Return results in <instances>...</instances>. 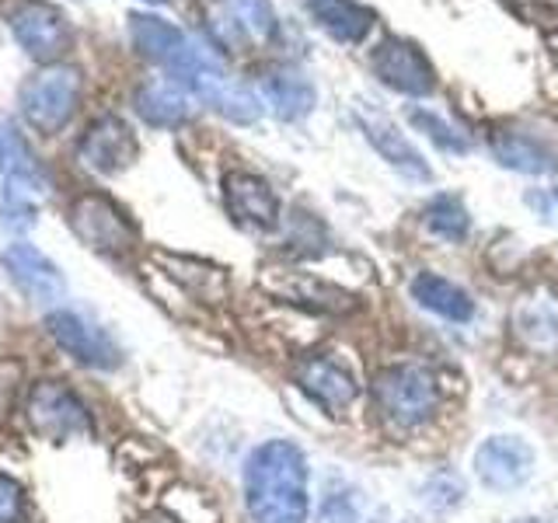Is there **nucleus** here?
I'll use <instances>...</instances> for the list:
<instances>
[{
    "label": "nucleus",
    "instance_id": "obj_1",
    "mask_svg": "<svg viewBox=\"0 0 558 523\" xmlns=\"http://www.w3.org/2000/svg\"><path fill=\"white\" fill-rule=\"evenodd\" d=\"M244 506L255 523H307L311 467L290 440L258 443L244 461Z\"/></svg>",
    "mask_w": 558,
    "mask_h": 523
},
{
    "label": "nucleus",
    "instance_id": "obj_2",
    "mask_svg": "<svg viewBox=\"0 0 558 523\" xmlns=\"http://www.w3.org/2000/svg\"><path fill=\"white\" fill-rule=\"evenodd\" d=\"M130 39L140 57L161 63L168 74L185 87L192 81H199L203 74L223 70L217 52L206 42H199L196 35L182 32L179 25H171L157 14H130Z\"/></svg>",
    "mask_w": 558,
    "mask_h": 523
},
{
    "label": "nucleus",
    "instance_id": "obj_3",
    "mask_svg": "<svg viewBox=\"0 0 558 523\" xmlns=\"http://www.w3.org/2000/svg\"><path fill=\"white\" fill-rule=\"evenodd\" d=\"M81 101V70L63 66V63H49L39 74L28 77L17 92V105H22V115L32 130L39 133H57L63 130L77 112Z\"/></svg>",
    "mask_w": 558,
    "mask_h": 523
},
{
    "label": "nucleus",
    "instance_id": "obj_4",
    "mask_svg": "<svg viewBox=\"0 0 558 523\" xmlns=\"http://www.w3.org/2000/svg\"><path fill=\"white\" fill-rule=\"evenodd\" d=\"M25 423L49 443H66L74 436H92L95 418L63 380H35L25 398Z\"/></svg>",
    "mask_w": 558,
    "mask_h": 523
},
{
    "label": "nucleus",
    "instance_id": "obj_5",
    "mask_svg": "<svg viewBox=\"0 0 558 523\" xmlns=\"http://www.w3.org/2000/svg\"><path fill=\"white\" fill-rule=\"evenodd\" d=\"M70 231L92 252L109 258L130 255L140 244V231L126 217V209L109 196H101V192H87V196L74 199V206H70Z\"/></svg>",
    "mask_w": 558,
    "mask_h": 523
},
{
    "label": "nucleus",
    "instance_id": "obj_6",
    "mask_svg": "<svg viewBox=\"0 0 558 523\" xmlns=\"http://www.w3.org/2000/svg\"><path fill=\"white\" fill-rule=\"evenodd\" d=\"M374 394L380 412L401 429L423 426L440 405V388L423 366H391V370L377 374Z\"/></svg>",
    "mask_w": 558,
    "mask_h": 523
},
{
    "label": "nucleus",
    "instance_id": "obj_7",
    "mask_svg": "<svg viewBox=\"0 0 558 523\" xmlns=\"http://www.w3.org/2000/svg\"><path fill=\"white\" fill-rule=\"evenodd\" d=\"M258 287L276 301H287L293 307H304L311 314H353L360 307V296L345 287L331 283L325 276H314L304 269H262Z\"/></svg>",
    "mask_w": 558,
    "mask_h": 523
},
{
    "label": "nucleus",
    "instance_id": "obj_8",
    "mask_svg": "<svg viewBox=\"0 0 558 523\" xmlns=\"http://www.w3.org/2000/svg\"><path fill=\"white\" fill-rule=\"evenodd\" d=\"M8 25H11L14 42L22 46L32 60H39L46 66L57 63L63 52L74 46V28H70L66 14L60 8L46 4V0H22V4L11 11Z\"/></svg>",
    "mask_w": 558,
    "mask_h": 523
},
{
    "label": "nucleus",
    "instance_id": "obj_9",
    "mask_svg": "<svg viewBox=\"0 0 558 523\" xmlns=\"http://www.w3.org/2000/svg\"><path fill=\"white\" fill-rule=\"evenodd\" d=\"M46 336L57 342L70 360H77L87 370H116L122 363L119 345L105 336V328L87 321L84 314L57 307L46 314Z\"/></svg>",
    "mask_w": 558,
    "mask_h": 523
},
{
    "label": "nucleus",
    "instance_id": "obj_10",
    "mask_svg": "<svg viewBox=\"0 0 558 523\" xmlns=\"http://www.w3.org/2000/svg\"><path fill=\"white\" fill-rule=\"evenodd\" d=\"M371 70L384 87H391L398 95L426 98L436 92L433 63L423 57V49L409 39H395L391 35V39L377 42V49L371 52Z\"/></svg>",
    "mask_w": 558,
    "mask_h": 523
},
{
    "label": "nucleus",
    "instance_id": "obj_11",
    "mask_svg": "<svg viewBox=\"0 0 558 523\" xmlns=\"http://www.w3.org/2000/svg\"><path fill=\"white\" fill-rule=\"evenodd\" d=\"M537 453L523 436H488L475 450V475L488 492H513L534 478Z\"/></svg>",
    "mask_w": 558,
    "mask_h": 523
},
{
    "label": "nucleus",
    "instance_id": "obj_12",
    "mask_svg": "<svg viewBox=\"0 0 558 523\" xmlns=\"http://www.w3.org/2000/svg\"><path fill=\"white\" fill-rule=\"evenodd\" d=\"M0 262H4L11 283L22 290L32 304H43V307H52V311L63 304V296H66L63 269L46 252L35 248V244L14 241V244H8L4 252H0Z\"/></svg>",
    "mask_w": 558,
    "mask_h": 523
},
{
    "label": "nucleus",
    "instance_id": "obj_13",
    "mask_svg": "<svg viewBox=\"0 0 558 523\" xmlns=\"http://www.w3.org/2000/svg\"><path fill=\"white\" fill-rule=\"evenodd\" d=\"M136 157H140L136 133L119 115L95 119L77 144L81 168H87L92 174H101V179H112V174L126 171Z\"/></svg>",
    "mask_w": 558,
    "mask_h": 523
},
{
    "label": "nucleus",
    "instance_id": "obj_14",
    "mask_svg": "<svg viewBox=\"0 0 558 523\" xmlns=\"http://www.w3.org/2000/svg\"><path fill=\"white\" fill-rule=\"evenodd\" d=\"M353 119H356L360 133L366 136V144H371L395 171H401L412 182H433V168L426 165V157L418 154L412 139L398 130L395 119H388L377 109H366V105H356Z\"/></svg>",
    "mask_w": 558,
    "mask_h": 523
},
{
    "label": "nucleus",
    "instance_id": "obj_15",
    "mask_svg": "<svg viewBox=\"0 0 558 523\" xmlns=\"http://www.w3.org/2000/svg\"><path fill=\"white\" fill-rule=\"evenodd\" d=\"M214 35L227 49H244V46H266L279 28L276 11L269 0H220L214 11Z\"/></svg>",
    "mask_w": 558,
    "mask_h": 523
},
{
    "label": "nucleus",
    "instance_id": "obj_16",
    "mask_svg": "<svg viewBox=\"0 0 558 523\" xmlns=\"http://www.w3.org/2000/svg\"><path fill=\"white\" fill-rule=\"evenodd\" d=\"M223 206L234 223L248 227V231H272L279 223V199L272 185L252 171L223 174Z\"/></svg>",
    "mask_w": 558,
    "mask_h": 523
},
{
    "label": "nucleus",
    "instance_id": "obj_17",
    "mask_svg": "<svg viewBox=\"0 0 558 523\" xmlns=\"http://www.w3.org/2000/svg\"><path fill=\"white\" fill-rule=\"evenodd\" d=\"M488 147H493V157L510 171L520 174H551L558 171V150L551 147L548 136H537L531 130L520 126H502L488 136Z\"/></svg>",
    "mask_w": 558,
    "mask_h": 523
},
{
    "label": "nucleus",
    "instance_id": "obj_18",
    "mask_svg": "<svg viewBox=\"0 0 558 523\" xmlns=\"http://www.w3.org/2000/svg\"><path fill=\"white\" fill-rule=\"evenodd\" d=\"M133 109L147 126L174 130V126H182V122H189L192 115V92L174 77H157V81H147L144 87H136Z\"/></svg>",
    "mask_w": 558,
    "mask_h": 523
},
{
    "label": "nucleus",
    "instance_id": "obj_19",
    "mask_svg": "<svg viewBox=\"0 0 558 523\" xmlns=\"http://www.w3.org/2000/svg\"><path fill=\"white\" fill-rule=\"evenodd\" d=\"M296 384H301V391L307 398H314L331 415H339L342 409L353 405L356 391H360L353 374H349L345 366H339L336 360H328V356L307 360L301 370H296Z\"/></svg>",
    "mask_w": 558,
    "mask_h": 523
},
{
    "label": "nucleus",
    "instance_id": "obj_20",
    "mask_svg": "<svg viewBox=\"0 0 558 523\" xmlns=\"http://www.w3.org/2000/svg\"><path fill=\"white\" fill-rule=\"evenodd\" d=\"M304 8L311 22L342 46H360L374 28V11L360 0H304Z\"/></svg>",
    "mask_w": 558,
    "mask_h": 523
},
{
    "label": "nucleus",
    "instance_id": "obj_21",
    "mask_svg": "<svg viewBox=\"0 0 558 523\" xmlns=\"http://www.w3.org/2000/svg\"><path fill=\"white\" fill-rule=\"evenodd\" d=\"M409 290H412V301L418 307L440 314V318H447V321H471L475 318V301H471V293L453 283V279H444L436 272H418Z\"/></svg>",
    "mask_w": 558,
    "mask_h": 523
},
{
    "label": "nucleus",
    "instance_id": "obj_22",
    "mask_svg": "<svg viewBox=\"0 0 558 523\" xmlns=\"http://www.w3.org/2000/svg\"><path fill=\"white\" fill-rule=\"evenodd\" d=\"M262 101L269 105V112L276 119L296 122L314 109L318 92H314V84L304 74H296V70H276V74L262 81Z\"/></svg>",
    "mask_w": 558,
    "mask_h": 523
},
{
    "label": "nucleus",
    "instance_id": "obj_23",
    "mask_svg": "<svg viewBox=\"0 0 558 523\" xmlns=\"http://www.w3.org/2000/svg\"><path fill=\"white\" fill-rule=\"evenodd\" d=\"M168 266V272L174 279H182V283L192 290L206 296V301H223L227 296V272L209 266V262H199V258H185V255H157Z\"/></svg>",
    "mask_w": 558,
    "mask_h": 523
},
{
    "label": "nucleus",
    "instance_id": "obj_24",
    "mask_svg": "<svg viewBox=\"0 0 558 523\" xmlns=\"http://www.w3.org/2000/svg\"><path fill=\"white\" fill-rule=\"evenodd\" d=\"M513 328L517 336L534 345V349H551L558 345V307L551 301H523L513 311Z\"/></svg>",
    "mask_w": 558,
    "mask_h": 523
},
{
    "label": "nucleus",
    "instance_id": "obj_25",
    "mask_svg": "<svg viewBox=\"0 0 558 523\" xmlns=\"http://www.w3.org/2000/svg\"><path fill=\"white\" fill-rule=\"evenodd\" d=\"M426 227L444 241H464L471 231V217L458 196H436L426 206Z\"/></svg>",
    "mask_w": 558,
    "mask_h": 523
},
{
    "label": "nucleus",
    "instance_id": "obj_26",
    "mask_svg": "<svg viewBox=\"0 0 558 523\" xmlns=\"http://www.w3.org/2000/svg\"><path fill=\"white\" fill-rule=\"evenodd\" d=\"M409 122H412L415 130H423L433 139V144L440 147V150H447V154H468L471 150L468 136L458 133L447 119H440V115L429 112V109H409Z\"/></svg>",
    "mask_w": 558,
    "mask_h": 523
},
{
    "label": "nucleus",
    "instance_id": "obj_27",
    "mask_svg": "<svg viewBox=\"0 0 558 523\" xmlns=\"http://www.w3.org/2000/svg\"><path fill=\"white\" fill-rule=\"evenodd\" d=\"M25 520V485L0 471V523H22Z\"/></svg>",
    "mask_w": 558,
    "mask_h": 523
},
{
    "label": "nucleus",
    "instance_id": "obj_28",
    "mask_svg": "<svg viewBox=\"0 0 558 523\" xmlns=\"http://www.w3.org/2000/svg\"><path fill=\"white\" fill-rule=\"evenodd\" d=\"M502 4L531 25H558V0H502Z\"/></svg>",
    "mask_w": 558,
    "mask_h": 523
},
{
    "label": "nucleus",
    "instance_id": "obj_29",
    "mask_svg": "<svg viewBox=\"0 0 558 523\" xmlns=\"http://www.w3.org/2000/svg\"><path fill=\"white\" fill-rule=\"evenodd\" d=\"M314 523H360V502L353 496H328Z\"/></svg>",
    "mask_w": 558,
    "mask_h": 523
},
{
    "label": "nucleus",
    "instance_id": "obj_30",
    "mask_svg": "<svg viewBox=\"0 0 558 523\" xmlns=\"http://www.w3.org/2000/svg\"><path fill=\"white\" fill-rule=\"evenodd\" d=\"M140 523H179V520H171L168 513H150V516H144Z\"/></svg>",
    "mask_w": 558,
    "mask_h": 523
},
{
    "label": "nucleus",
    "instance_id": "obj_31",
    "mask_svg": "<svg viewBox=\"0 0 558 523\" xmlns=\"http://www.w3.org/2000/svg\"><path fill=\"white\" fill-rule=\"evenodd\" d=\"M147 4H168V0H147Z\"/></svg>",
    "mask_w": 558,
    "mask_h": 523
},
{
    "label": "nucleus",
    "instance_id": "obj_32",
    "mask_svg": "<svg viewBox=\"0 0 558 523\" xmlns=\"http://www.w3.org/2000/svg\"><path fill=\"white\" fill-rule=\"evenodd\" d=\"M551 196H555V206H558V188H555V192H551Z\"/></svg>",
    "mask_w": 558,
    "mask_h": 523
}]
</instances>
